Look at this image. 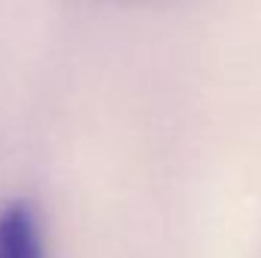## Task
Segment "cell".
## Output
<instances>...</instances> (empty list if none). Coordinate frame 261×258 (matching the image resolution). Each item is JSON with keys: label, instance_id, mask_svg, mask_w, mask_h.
<instances>
[{"label": "cell", "instance_id": "cell-1", "mask_svg": "<svg viewBox=\"0 0 261 258\" xmlns=\"http://www.w3.org/2000/svg\"><path fill=\"white\" fill-rule=\"evenodd\" d=\"M0 258H46L40 216L28 200H9L0 210Z\"/></svg>", "mask_w": 261, "mask_h": 258}]
</instances>
